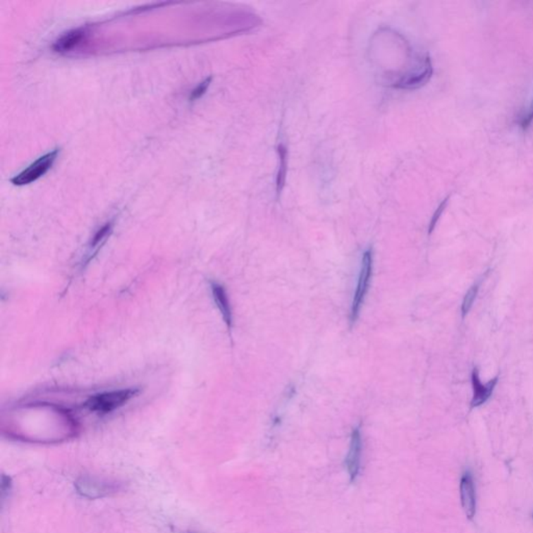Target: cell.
I'll return each mask as SVG.
<instances>
[{"instance_id":"10","label":"cell","mask_w":533,"mask_h":533,"mask_svg":"<svg viewBox=\"0 0 533 533\" xmlns=\"http://www.w3.org/2000/svg\"><path fill=\"white\" fill-rule=\"evenodd\" d=\"M277 152L279 157V168L276 176V193L277 196H279L285 188L286 176H287L288 150L286 146L281 143L277 147Z\"/></svg>"},{"instance_id":"13","label":"cell","mask_w":533,"mask_h":533,"mask_svg":"<svg viewBox=\"0 0 533 533\" xmlns=\"http://www.w3.org/2000/svg\"><path fill=\"white\" fill-rule=\"evenodd\" d=\"M448 201H449V196H448L447 198H445L444 200L441 202V204L439 205L438 209H436V211L434 212V216H432L431 221L429 223V229H428V233H432V231H434V228H436V224H438L439 220H440L441 216H442V214L444 213L446 207H447Z\"/></svg>"},{"instance_id":"11","label":"cell","mask_w":533,"mask_h":533,"mask_svg":"<svg viewBox=\"0 0 533 533\" xmlns=\"http://www.w3.org/2000/svg\"><path fill=\"white\" fill-rule=\"evenodd\" d=\"M484 277L478 279L476 283H473L469 290H467L466 296L464 297V300L462 303V318L469 314L471 311L472 307H473L474 302H475L476 298H477L478 293H479L480 286H482V281H484Z\"/></svg>"},{"instance_id":"15","label":"cell","mask_w":533,"mask_h":533,"mask_svg":"<svg viewBox=\"0 0 533 533\" xmlns=\"http://www.w3.org/2000/svg\"><path fill=\"white\" fill-rule=\"evenodd\" d=\"M212 82V78H207V80H203L201 84L198 85L197 87H196L195 89L192 91L191 96H190V100H192V102H194V100L198 99V98H200L201 96L203 95V94L207 92V88H209V84H211Z\"/></svg>"},{"instance_id":"9","label":"cell","mask_w":533,"mask_h":533,"mask_svg":"<svg viewBox=\"0 0 533 533\" xmlns=\"http://www.w3.org/2000/svg\"><path fill=\"white\" fill-rule=\"evenodd\" d=\"M85 36H86V34H85L84 30H75L67 32V34L61 37V38L54 43V51H69L72 48H74L75 46L80 44V43H82V41L84 40Z\"/></svg>"},{"instance_id":"4","label":"cell","mask_w":533,"mask_h":533,"mask_svg":"<svg viewBox=\"0 0 533 533\" xmlns=\"http://www.w3.org/2000/svg\"><path fill=\"white\" fill-rule=\"evenodd\" d=\"M498 380H499V376H496L484 384L482 380H480L478 369H473L471 375L472 388H473V398H472L471 401L472 410L484 405L491 398L494 391H495L496 386H497Z\"/></svg>"},{"instance_id":"14","label":"cell","mask_w":533,"mask_h":533,"mask_svg":"<svg viewBox=\"0 0 533 533\" xmlns=\"http://www.w3.org/2000/svg\"><path fill=\"white\" fill-rule=\"evenodd\" d=\"M533 121V95L532 100H530L529 104H528L527 110L525 113L522 114L521 119H520V126L523 130H527L530 125H532Z\"/></svg>"},{"instance_id":"2","label":"cell","mask_w":533,"mask_h":533,"mask_svg":"<svg viewBox=\"0 0 533 533\" xmlns=\"http://www.w3.org/2000/svg\"><path fill=\"white\" fill-rule=\"evenodd\" d=\"M373 255L372 251L367 250L364 253L362 259V268H360V278H358L357 288L355 298H353V307H351L350 321L355 323L360 314V307L364 303V297L369 289L371 276H372Z\"/></svg>"},{"instance_id":"3","label":"cell","mask_w":533,"mask_h":533,"mask_svg":"<svg viewBox=\"0 0 533 533\" xmlns=\"http://www.w3.org/2000/svg\"><path fill=\"white\" fill-rule=\"evenodd\" d=\"M58 149H56L39 157L32 165L28 166L18 176H15L12 179V183L15 185H25L38 180L45 173H47L48 170L52 167L54 161H56V157H58Z\"/></svg>"},{"instance_id":"1","label":"cell","mask_w":533,"mask_h":533,"mask_svg":"<svg viewBox=\"0 0 533 533\" xmlns=\"http://www.w3.org/2000/svg\"><path fill=\"white\" fill-rule=\"evenodd\" d=\"M137 393V390H133V388L102 393V394L91 397L87 401L86 408L97 414H109L123 406L126 402L135 397Z\"/></svg>"},{"instance_id":"12","label":"cell","mask_w":533,"mask_h":533,"mask_svg":"<svg viewBox=\"0 0 533 533\" xmlns=\"http://www.w3.org/2000/svg\"><path fill=\"white\" fill-rule=\"evenodd\" d=\"M111 229V225L110 224V223H108V224L102 226V228H100L99 231L96 233V235H94L93 241H92L91 244V248H97V247L99 246V245L106 239V237L110 235Z\"/></svg>"},{"instance_id":"5","label":"cell","mask_w":533,"mask_h":533,"mask_svg":"<svg viewBox=\"0 0 533 533\" xmlns=\"http://www.w3.org/2000/svg\"><path fill=\"white\" fill-rule=\"evenodd\" d=\"M460 501L465 513L469 519H473L476 515V486L473 476L469 471L465 472L460 478Z\"/></svg>"},{"instance_id":"8","label":"cell","mask_w":533,"mask_h":533,"mask_svg":"<svg viewBox=\"0 0 533 533\" xmlns=\"http://www.w3.org/2000/svg\"><path fill=\"white\" fill-rule=\"evenodd\" d=\"M212 292H213L216 305L219 307L225 323L231 329V324H233V316H231V305H229L226 292L223 289L222 286L218 285V283H212Z\"/></svg>"},{"instance_id":"6","label":"cell","mask_w":533,"mask_h":533,"mask_svg":"<svg viewBox=\"0 0 533 533\" xmlns=\"http://www.w3.org/2000/svg\"><path fill=\"white\" fill-rule=\"evenodd\" d=\"M432 74H434V67H432L431 60H430L429 56H426L425 62H424L423 67L420 70L406 76L405 78L397 82L395 87L406 90L421 88L429 82Z\"/></svg>"},{"instance_id":"7","label":"cell","mask_w":533,"mask_h":533,"mask_svg":"<svg viewBox=\"0 0 533 533\" xmlns=\"http://www.w3.org/2000/svg\"><path fill=\"white\" fill-rule=\"evenodd\" d=\"M362 436L360 428H355L351 436L350 449H349L348 458H347V469L351 482H355L360 473V456H362Z\"/></svg>"}]
</instances>
